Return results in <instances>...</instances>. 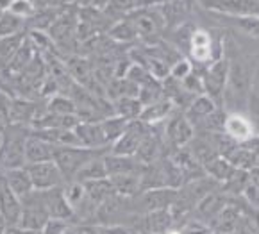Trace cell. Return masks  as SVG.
<instances>
[{
    "label": "cell",
    "mask_w": 259,
    "mask_h": 234,
    "mask_svg": "<svg viewBox=\"0 0 259 234\" xmlns=\"http://www.w3.org/2000/svg\"><path fill=\"white\" fill-rule=\"evenodd\" d=\"M227 58V56H225ZM229 59V58H227ZM250 86H252V72L248 68L247 61L243 58L229 59V77L227 86L224 91V102L231 106V111H240V106H247L250 99Z\"/></svg>",
    "instance_id": "obj_1"
},
{
    "label": "cell",
    "mask_w": 259,
    "mask_h": 234,
    "mask_svg": "<svg viewBox=\"0 0 259 234\" xmlns=\"http://www.w3.org/2000/svg\"><path fill=\"white\" fill-rule=\"evenodd\" d=\"M31 134V127L8 123L0 143V172L23 168L25 163V142Z\"/></svg>",
    "instance_id": "obj_2"
},
{
    "label": "cell",
    "mask_w": 259,
    "mask_h": 234,
    "mask_svg": "<svg viewBox=\"0 0 259 234\" xmlns=\"http://www.w3.org/2000/svg\"><path fill=\"white\" fill-rule=\"evenodd\" d=\"M109 152V149L95 150V149H86V147H56L52 161L57 165L59 172L65 177V182H72L73 177L77 175L80 168L92 158L99 156V154Z\"/></svg>",
    "instance_id": "obj_3"
},
{
    "label": "cell",
    "mask_w": 259,
    "mask_h": 234,
    "mask_svg": "<svg viewBox=\"0 0 259 234\" xmlns=\"http://www.w3.org/2000/svg\"><path fill=\"white\" fill-rule=\"evenodd\" d=\"M125 18L131 22L138 39L145 41L147 45L159 43L161 32L164 31V23L157 8H136L127 13Z\"/></svg>",
    "instance_id": "obj_4"
},
{
    "label": "cell",
    "mask_w": 259,
    "mask_h": 234,
    "mask_svg": "<svg viewBox=\"0 0 259 234\" xmlns=\"http://www.w3.org/2000/svg\"><path fill=\"white\" fill-rule=\"evenodd\" d=\"M20 200H22V215H20L18 229L41 232L45 223L50 220L45 202H43L41 192L39 190H32L29 195L22 197Z\"/></svg>",
    "instance_id": "obj_5"
},
{
    "label": "cell",
    "mask_w": 259,
    "mask_h": 234,
    "mask_svg": "<svg viewBox=\"0 0 259 234\" xmlns=\"http://www.w3.org/2000/svg\"><path fill=\"white\" fill-rule=\"evenodd\" d=\"M227 77H229V59L225 58V56L222 59H218V61H213L211 65H207L206 68H204L202 75H200L204 95L213 99L218 106H220V102L224 100Z\"/></svg>",
    "instance_id": "obj_6"
},
{
    "label": "cell",
    "mask_w": 259,
    "mask_h": 234,
    "mask_svg": "<svg viewBox=\"0 0 259 234\" xmlns=\"http://www.w3.org/2000/svg\"><path fill=\"white\" fill-rule=\"evenodd\" d=\"M177 197V190L174 188H154L145 190L140 195H136L133 200V209L136 215H145L150 211H159V209H168L174 204Z\"/></svg>",
    "instance_id": "obj_7"
},
{
    "label": "cell",
    "mask_w": 259,
    "mask_h": 234,
    "mask_svg": "<svg viewBox=\"0 0 259 234\" xmlns=\"http://www.w3.org/2000/svg\"><path fill=\"white\" fill-rule=\"evenodd\" d=\"M25 170L31 177L32 188L39 190V192L59 188V186L65 184V177H63V173L59 172L54 161L31 163V165H25Z\"/></svg>",
    "instance_id": "obj_8"
},
{
    "label": "cell",
    "mask_w": 259,
    "mask_h": 234,
    "mask_svg": "<svg viewBox=\"0 0 259 234\" xmlns=\"http://www.w3.org/2000/svg\"><path fill=\"white\" fill-rule=\"evenodd\" d=\"M195 127L186 118V115L176 111L164 122V139L171 149H183L193 139Z\"/></svg>",
    "instance_id": "obj_9"
},
{
    "label": "cell",
    "mask_w": 259,
    "mask_h": 234,
    "mask_svg": "<svg viewBox=\"0 0 259 234\" xmlns=\"http://www.w3.org/2000/svg\"><path fill=\"white\" fill-rule=\"evenodd\" d=\"M204 9L222 16H257L259 0H198Z\"/></svg>",
    "instance_id": "obj_10"
},
{
    "label": "cell",
    "mask_w": 259,
    "mask_h": 234,
    "mask_svg": "<svg viewBox=\"0 0 259 234\" xmlns=\"http://www.w3.org/2000/svg\"><path fill=\"white\" fill-rule=\"evenodd\" d=\"M147 129H149L147 123L140 122V120H133L127 125L125 132L109 147V152L116 154V156H134L138 147L141 145V142L145 138Z\"/></svg>",
    "instance_id": "obj_11"
},
{
    "label": "cell",
    "mask_w": 259,
    "mask_h": 234,
    "mask_svg": "<svg viewBox=\"0 0 259 234\" xmlns=\"http://www.w3.org/2000/svg\"><path fill=\"white\" fill-rule=\"evenodd\" d=\"M224 134L236 143L250 142V139H254L257 136L252 120L245 113H238V111H229L225 115Z\"/></svg>",
    "instance_id": "obj_12"
},
{
    "label": "cell",
    "mask_w": 259,
    "mask_h": 234,
    "mask_svg": "<svg viewBox=\"0 0 259 234\" xmlns=\"http://www.w3.org/2000/svg\"><path fill=\"white\" fill-rule=\"evenodd\" d=\"M138 220L140 222H138V225H134V229L141 234H164L171 227H176V220L171 216L170 207L168 209H159V211L145 213V215H138Z\"/></svg>",
    "instance_id": "obj_13"
},
{
    "label": "cell",
    "mask_w": 259,
    "mask_h": 234,
    "mask_svg": "<svg viewBox=\"0 0 259 234\" xmlns=\"http://www.w3.org/2000/svg\"><path fill=\"white\" fill-rule=\"evenodd\" d=\"M0 215L6 220L8 227H18L22 215V200L13 192L0 173Z\"/></svg>",
    "instance_id": "obj_14"
},
{
    "label": "cell",
    "mask_w": 259,
    "mask_h": 234,
    "mask_svg": "<svg viewBox=\"0 0 259 234\" xmlns=\"http://www.w3.org/2000/svg\"><path fill=\"white\" fill-rule=\"evenodd\" d=\"M43 202H45L47 213H49L50 218H59V220H68V222H75V216H73L72 207H70L68 200L63 192V186L52 190H45L41 192Z\"/></svg>",
    "instance_id": "obj_15"
},
{
    "label": "cell",
    "mask_w": 259,
    "mask_h": 234,
    "mask_svg": "<svg viewBox=\"0 0 259 234\" xmlns=\"http://www.w3.org/2000/svg\"><path fill=\"white\" fill-rule=\"evenodd\" d=\"M36 56H38L36 45L32 43V39L29 38V36H25V39H23V43L20 45V49L16 50L15 56L9 59V63L6 65V68L2 70L4 77H16L20 72H23L27 66L31 65L32 59H34Z\"/></svg>",
    "instance_id": "obj_16"
},
{
    "label": "cell",
    "mask_w": 259,
    "mask_h": 234,
    "mask_svg": "<svg viewBox=\"0 0 259 234\" xmlns=\"http://www.w3.org/2000/svg\"><path fill=\"white\" fill-rule=\"evenodd\" d=\"M73 132L79 138L80 145L86 147V149H95V150H102V149H109L104 138V131L100 122H79L73 127Z\"/></svg>",
    "instance_id": "obj_17"
},
{
    "label": "cell",
    "mask_w": 259,
    "mask_h": 234,
    "mask_svg": "<svg viewBox=\"0 0 259 234\" xmlns=\"http://www.w3.org/2000/svg\"><path fill=\"white\" fill-rule=\"evenodd\" d=\"M104 165H106L107 177L114 175H125V173H141L145 165L136 161L133 156H116V154L107 152L104 156Z\"/></svg>",
    "instance_id": "obj_18"
},
{
    "label": "cell",
    "mask_w": 259,
    "mask_h": 234,
    "mask_svg": "<svg viewBox=\"0 0 259 234\" xmlns=\"http://www.w3.org/2000/svg\"><path fill=\"white\" fill-rule=\"evenodd\" d=\"M176 113V106L170 99L163 97L161 100L154 104H149V106H143L140 115V122L147 123V125H157L161 122H166L171 115Z\"/></svg>",
    "instance_id": "obj_19"
},
{
    "label": "cell",
    "mask_w": 259,
    "mask_h": 234,
    "mask_svg": "<svg viewBox=\"0 0 259 234\" xmlns=\"http://www.w3.org/2000/svg\"><path fill=\"white\" fill-rule=\"evenodd\" d=\"M54 152H56V145L45 142V139L38 138L31 132L25 142V163H43V161H52Z\"/></svg>",
    "instance_id": "obj_20"
},
{
    "label": "cell",
    "mask_w": 259,
    "mask_h": 234,
    "mask_svg": "<svg viewBox=\"0 0 259 234\" xmlns=\"http://www.w3.org/2000/svg\"><path fill=\"white\" fill-rule=\"evenodd\" d=\"M161 18H163L164 29H177L183 23H186V13H188V4L186 0H168L164 4L157 6Z\"/></svg>",
    "instance_id": "obj_21"
},
{
    "label": "cell",
    "mask_w": 259,
    "mask_h": 234,
    "mask_svg": "<svg viewBox=\"0 0 259 234\" xmlns=\"http://www.w3.org/2000/svg\"><path fill=\"white\" fill-rule=\"evenodd\" d=\"M217 109H218V104L214 102L213 99H209V97L202 93V95H197L193 100H191L190 106H188L186 111H184V115H186V118L191 122V125L197 127L204 118L213 115Z\"/></svg>",
    "instance_id": "obj_22"
},
{
    "label": "cell",
    "mask_w": 259,
    "mask_h": 234,
    "mask_svg": "<svg viewBox=\"0 0 259 234\" xmlns=\"http://www.w3.org/2000/svg\"><path fill=\"white\" fill-rule=\"evenodd\" d=\"M202 170L206 175H209L211 179L217 180L218 184L222 186L236 173L238 168H234V166L231 165L225 158H222V156H214V158L207 159V161L204 163Z\"/></svg>",
    "instance_id": "obj_23"
},
{
    "label": "cell",
    "mask_w": 259,
    "mask_h": 234,
    "mask_svg": "<svg viewBox=\"0 0 259 234\" xmlns=\"http://www.w3.org/2000/svg\"><path fill=\"white\" fill-rule=\"evenodd\" d=\"M82 186H84V192H86V197H88L97 207L102 202H106L107 199H111L113 195H116L109 177H104V179H97V180H88V182H82Z\"/></svg>",
    "instance_id": "obj_24"
},
{
    "label": "cell",
    "mask_w": 259,
    "mask_h": 234,
    "mask_svg": "<svg viewBox=\"0 0 259 234\" xmlns=\"http://www.w3.org/2000/svg\"><path fill=\"white\" fill-rule=\"evenodd\" d=\"M116 195L123 199H134L141 193V173H125V175L109 177Z\"/></svg>",
    "instance_id": "obj_25"
},
{
    "label": "cell",
    "mask_w": 259,
    "mask_h": 234,
    "mask_svg": "<svg viewBox=\"0 0 259 234\" xmlns=\"http://www.w3.org/2000/svg\"><path fill=\"white\" fill-rule=\"evenodd\" d=\"M4 180L8 182V186L16 193V195L22 199V197L29 195L32 192V182H31V177L27 173L25 166L23 168H15V170H6V172H0Z\"/></svg>",
    "instance_id": "obj_26"
},
{
    "label": "cell",
    "mask_w": 259,
    "mask_h": 234,
    "mask_svg": "<svg viewBox=\"0 0 259 234\" xmlns=\"http://www.w3.org/2000/svg\"><path fill=\"white\" fill-rule=\"evenodd\" d=\"M106 154H99V156L90 159V161L77 172V175L73 177V180L82 184V182H88V180H97V179L107 177L106 165H104V156H106Z\"/></svg>",
    "instance_id": "obj_27"
},
{
    "label": "cell",
    "mask_w": 259,
    "mask_h": 234,
    "mask_svg": "<svg viewBox=\"0 0 259 234\" xmlns=\"http://www.w3.org/2000/svg\"><path fill=\"white\" fill-rule=\"evenodd\" d=\"M111 106H113V115L122 116V118L129 120V122L140 118L141 109H143L138 97H122V99L113 100Z\"/></svg>",
    "instance_id": "obj_28"
},
{
    "label": "cell",
    "mask_w": 259,
    "mask_h": 234,
    "mask_svg": "<svg viewBox=\"0 0 259 234\" xmlns=\"http://www.w3.org/2000/svg\"><path fill=\"white\" fill-rule=\"evenodd\" d=\"M129 120L122 118V116H116V115H111L106 116L104 120H100V125H102V131H104V138H106L107 147L113 145L120 136L125 132L127 125H129Z\"/></svg>",
    "instance_id": "obj_29"
},
{
    "label": "cell",
    "mask_w": 259,
    "mask_h": 234,
    "mask_svg": "<svg viewBox=\"0 0 259 234\" xmlns=\"http://www.w3.org/2000/svg\"><path fill=\"white\" fill-rule=\"evenodd\" d=\"M43 109L52 115H75V102L66 93H56V95L49 97Z\"/></svg>",
    "instance_id": "obj_30"
},
{
    "label": "cell",
    "mask_w": 259,
    "mask_h": 234,
    "mask_svg": "<svg viewBox=\"0 0 259 234\" xmlns=\"http://www.w3.org/2000/svg\"><path fill=\"white\" fill-rule=\"evenodd\" d=\"M107 34H109V38L114 39L116 43H133L138 39L133 25H131V22L125 18V16L120 18V20H116V22L109 27Z\"/></svg>",
    "instance_id": "obj_31"
},
{
    "label": "cell",
    "mask_w": 259,
    "mask_h": 234,
    "mask_svg": "<svg viewBox=\"0 0 259 234\" xmlns=\"http://www.w3.org/2000/svg\"><path fill=\"white\" fill-rule=\"evenodd\" d=\"M25 29H27L25 20L18 18V16H15L9 11L0 13V38L20 34V32H25Z\"/></svg>",
    "instance_id": "obj_32"
},
{
    "label": "cell",
    "mask_w": 259,
    "mask_h": 234,
    "mask_svg": "<svg viewBox=\"0 0 259 234\" xmlns=\"http://www.w3.org/2000/svg\"><path fill=\"white\" fill-rule=\"evenodd\" d=\"M229 23L236 31L250 36V38L259 39V18L257 16H225Z\"/></svg>",
    "instance_id": "obj_33"
},
{
    "label": "cell",
    "mask_w": 259,
    "mask_h": 234,
    "mask_svg": "<svg viewBox=\"0 0 259 234\" xmlns=\"http://www.w3.org/2000/svg\"><path fill=\"white\" fill-rule=\"evenodd\" d=\"M77 223L68 222V220L50 218L41 229V234H75Z\"/></svg>",
    "instance_id": "obj_34"
},
{
    "label": "cell",
    "mask_w": 259,
    "mask_h": 234,
    "mask_svg": "<svg viewBox=\"0 0 259 234\" xmlns=\"http://www.w3.org/2000/svg\"><path fill=\"white\" fill-rule=\"evenodd\" d=\"M8 11L27 22V20L31 18V16L36 13V8H34V4H32L31 0H13Z\"/></svg>",
    "instance_id": "obj_35"
},
{
    "label": "cell",
    "mask_w": 259,
    "mask_h": 234,
    "mask_svg": "<svg viewBox=\"0 0 259 234\" xmlns=\"http://www.w3.org/2000/svg\"><path fill=\"white\" fill-rule=\"evenodd\" d=\"M181 234H214L207 223L200 222L197 218H186L179 225Z\"/></svg>",
    "instance_id": "obj_36"
},
{
    "label": "cell",
    "mask_w": 259,
    "mask_h": 234,
    "mask_svg": "<svg viewBox=\"0 0 259 234\" xmlns=\"http://www.w3.org/2000/svg\"><path fill=\"white\" fill-rule=\"evenodd\" d=\"M191 72H193V63L188 58H181L179 61H176L170 66V77L179 82H183Z\"/></svg>",
    "instance_id": "obj_37"
},
{
    "label": "cell",
    "mask_w": 259,
    "mask_h": 234,
    "mask_svg": "<svg viewBox=\"0 0 259 234\" xmlns=\"http://www.w3.org/2000/svg\"><path fill=\"white\" fill-rule=\"evenodd\" d=\"M134 9H136V0H109V2H107V8L104 9V11L111 13V15L125 16L127 13L134 11Z\"/></svg>",
    "instance_id": "obj_38"
},
{
    "label": "cell",
    "mask_w": 259,
    "mask_h": 234,
    "mask_svg": "<svg viewBox=\"0 0 259 234\" xmlns=\"http://www.w3.org/2000/svg\"><path fill=\"white\" fill-rule=\"evenodd\" d=\"M241 200H243L250 209L259 213V184L250 182V179H248V184L245 186L243 193H241Z\"/></svg>",
    "instance_id": "obj_39"
},
{
    "label": "cell",
    "mask_w": 259,
    "mask_h": 234,
    "mask_svg": "<svg viewBox=\"0 0 259 234\" xmlns=\"http://www.w3.org/2000/svg\"><path fill=\"white\" fill-rule=\"evenodd\" d=\"M109 0H73V6H77L79 9H104L107 8Z\"/></svg>",
    "instance_id": "obj_40"
},
{
    "label": "cell",
    "mask_w": 259,
    "mask_h": 234,
    "mask_svg": "<svg viewBox=\"0 0 259 234\" xmlns=\"http://www.w3.org/2000/svg\"><path fill=\"white\" fill-rule=\"evenodd\" d=\"M75 234H100V227L97 223H77Z\"/></svg>",
    "instance_id": "obj_41"
},
{
    "label": "cell",
    "mask_w": 259,
    "mask_h": 234,
    "mask_svg": "<svg viewBox=\"0 0 259 234\" xmlns=\"http://www.w3.org/2000/svg\"><path fill=\"white\" fill-rule=\"evenodd\" d=\"M36 9H50V8H63L61 0H31Z\"/></svg>",
    "instance_id": "obj_42"
},
{
    "label": "cell",
    "mask_w": 259,
    "mask_h": 234,
    "mask_svg": "<svg viewBox=\"0 0 259 234\" xmlns=\"http://www.w3.org/2000/svg\"><path fill=\"white\" fill-rule=\"evenodd\" d=\"M168 0H136V8H157Z\"/></svg>",
    "instance_id": "obj_43"
},
{
    "label": "cell",
    "mask_w": 259,
    "mask_h": 234,
    "mask_svg": "<svg viewBox=\"0 0 259 234\" xmlns=\"http://www.w3.org/2000/svg\"><path fill=\"white\" fill-rule=\"evenodd\" d=\"M6 127H8V120H6L4 116L0 115V143H2V136H4Z\"/></svg>",
    "instance_id": "obj_44"
},
{
    "label": "cell",
    "mask_w": 259,
    "mask_h": 234,
    "mask_svg": "<svg viewBox=\"0 0 259 234\" xmlns=\"http://www.w3.org/2000/svg\"><path fill=\"white\" fill-rule=\"evenodd\" d=\"M13 0H0V13H4L9 9V6H11Z\"/></svg>",
    "instance_id": "obj_45"
}]
</instances>
